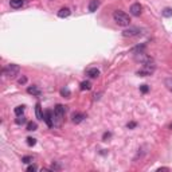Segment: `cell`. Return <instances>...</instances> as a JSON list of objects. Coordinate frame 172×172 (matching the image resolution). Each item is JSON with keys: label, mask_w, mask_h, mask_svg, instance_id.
Returning <instances> with one entry per match:
<instances>
[{"label": "cell", "mask_w": 172, "mask_h": 172, "mask_svg": "<svg viewBox=\"0 0 172 172\" xmlns=\"http://www.w3.org/2000/svg\"><path fill=\"white\" fill-rule=\"evenodd\" d=\"M113 18H114V22L118 24V26L126 27V26L130 24V18H129V15L125 13L124 11H114Z\"/></svg>", "instance_id": "6da1fadb"}, {"label": "cell", "mask_w": 172, "mask_h": 172, "mask_svg": "<svg viewBox=\"0 0 172 172\" xmlns=\"http://www.w3.org/2000/svg\"><path fill=\"white\" fill-rule=\"evenodd\" d=\"M64 113H66V106H63V105L58 104L55 108H54V122H55V125H59V124H61Z\"/></svg>", "instance_id": "7a4b0ae2"}, {"label": "cell", "mask_w": 172, "mask_h": 172, "mask_svg": "<svg viewBox=\"0 0 172 172\" xmlns=\"http://www.w3.org/2000/svg\"><path fill=\"white\" fill-rule=\"evenodd\" d=\"M19 70H20V67H19L18 64L10 63V64H7V66L3 69V73H4V75H7L8 78H13V77H16V75H18Z\"/></svg>", "instance_id": "3957f363"}, {"label": "cell", "mask_w": 172, "mask_h": 172, "mask_svg": "<svg viewBox=\"0 0 172 172\" xmlns=\"http://www.w3.org/2000/svg\"><path fill=\"white\" fill-rule=\"evenodd\" d=\"M153 71H155V64L148 63V64H144L140 70H137V75H140V77H148V75H152Z\"/></svg>", "instance_id": "277c9868"}, {"label": "cell", "mask_w": 172, "mask_h": 172, "mask_svg": "<svg viewBox=\"0 0 172 172\" xmlns=\"http://www.w3.org/2000/svg\"><path fill=\"white\" fill-rule=\"evenodd\" d=\"M134 59H136V61H139V62H142L144 64L153 63L152 58H150V56H148V55H145L142 51H141V53H136V56H134Z\"/></svg>", "instance_id": "5b68a950"}, {"label": "cell", "mask_w": 172, "mask_h": 172, "mask_svg": "<svg viewBox=\"0 0 172 172\" xmlns=\"http://www.w3.org/2000/svg\"><path fill=\"white\" fill-rule=\"evenodd\" d=\"M140 32H141V30L137 28V27H129V28L124 30L122 35L124 36H136V35H139Z\"/></svg>", "instance_id": "8992f818"}, {"label": "cell", "mask_w": 172, "mask_h": 172, "mask_svg": "<svg viewBox=\"0 0 172 172\" xmlns=\"http://www.w3.org/2000/svg\"><path fill=\"white\" fill-rule=\"evenodd\" d=\"M141 5L139 4V3H134V4L130 5V10H129V12H130V15L133 16H140L141 15Z\"/></svg>", "instance_id": "52a82bcc"}, {"label": "cell", "mask_w": 172, "mask_h": 172, "mask_svg": "<svg viewBox=\"0 0 172 172\" xmlns=\"http://www.w3.org/2000/svg\"><path fill=\"white\" fill-rule=\"evenodd\" d=\"M43 120L46 121V124H47L48 128H53L54 125V116H53V112L51 110H47V112L44 113V118Z\"/></svg>", "instance_id": "ba28073f"}, {"label": "cell", "mask_w": 172, "mask_h": 172, "mask_svg": "<svg viewBox=\"0 0 172 172\" xmlns=\"http://www.w3.org/2000/svg\"><path fill=\"white\" fill-rule=\"evenodd\" d=\"M27 93H28V94H32V96L39 97L40 94H42V90H40L38 86H28V87H27Z\"/></svg>", "instance_id": "9c48e42d"}, {"label": "cell", "mask_w": 172, "mask_h": 172, "mask_svg": "<svg viewBox=\"0 0 172 172\" xmlns=\"http://www.w3.org/2000/svg\"><path fill=\"white\" fill-rule=\"evenodd\" d=\"M85 118H86V116L83 114V113H74L73 117H71V120H73L74 124H79V122H82Z\"/></svg>", "instance_id": "30bf717a"}, {"label": "cell", "mask_w": 172, "mask_h": 172, "mask_svg": "<svg viewBox=\"0 0 172 172\" xmlns=\"http://www.w3.org/2000/svg\"><path fill=\"white\" fill-rule=\"evenodd\" d=\"M35 114H36L38 120H43V118H44V114L42 113V105H40L39 102L35 105Z\"/></svg>", "instance_id": "8fae6325"}, {"label": "cell", "mask_w": 172, "mask_h": 172, "mask_svg": "<svg viewBox=\"0 0 172 172\" xmlns=\"http://www.w3.org/2000/svg\"><path fill=\"white\" fill-rule=\"evenodd\" d=\"M70 13H71V11H70V8H67V7H63V8H61V10L58 11V16L62 18V19L70 16Z\"/></svg>", "instance_id": "7c38bea8"}, {"label": "cell", "mask_w": 172, "mask_h": 172, "mask_svg": "<svg viewBox=\"0 0 172 172\" xmlns=\"http://www.w3.org/2000/svg\"><path fill=\"white\" fill-rule=\"evenodd\" d=\"M98 7H99L98 0H90V3H89V11H90V12L97 11V8H98Z\"/></svg>", "instance_id": "4fadbf2b"}, {"label": "cell", "mask_w": 172, "mask_h": 172, "mask_svg": "<svg viewBox=\"0 0 172 172\" xmlns=\"http://www.w3.org/2000/svg\"><path fill=\"white\" fill-rule=\"evenodd\" d=\"M87 75L90 78H97L99 75V70L97 67H93V69H89L87 70Z\"/></svg>", "instance_id": "5bb4252c"}, {"label": "cell", "mask_w": 172, "mask_h": 172, "mask_svg": "<svg viewBox=\"0 0 172 172\" xmlns=\"http://www.w3.org/2000/svg\"><path fill=\"white\" fill-rule=\"evenodd\" d=\"M10 4L12 8H20L23 5V0H11Z\"/></svg>", "instance_id": "9a60e30c"}, {"label": "cell", "mask_w": 172, "mask_h": 172, "mask_svg": "<svg viewBox=\"0 0 172 172\" xmlns=\"http://www.w3.org/2000/svg\"><path fill=\"white\" fill-rule=\"evenodd\" d=\"M81 90H90L91 89V83L89 82V81H83V82H81Z\"/></svg>", "instance_id": "2e32d148"}, {"label": "cell", "mask_w": 172, "mask_h": 172, "mask_svg": "<svg viewBox=\"0 0 172 172\" xmlns=\"http://www.w3.org/2000/svg\"><path fill=\"white\" fill-rule=\"evenodd\" d=\"M13 112H15L16 116H23V113H24V105H19V106H16Z\"/></svg>", "instance_id": "e0dca14e"}, {"label": "cell", "mask_w": 172, "mask_h": 172, "mask_svg": "<svg viewBox=\"0 0 172 172\" xmlns=\"http://www.w3.org/2000/svg\"><path fill=\"white\" fill-rule=\"evenodd\" d=\"M38 129V124L34 122V121H31V122L27 124V130H36Z\"/></svg>", "instance_id": "ac0fdd59"}, {"label": "cell", "mask_w": 172, "mask_h": 172, "mask_svg": "<svg viewBox=\"0 0 172 172\" xmlns=\"http://www.w3.org/2000/svg\"><path fill=\"white\" fill-rule=\"evenodd\" d=\"M163 16H164V18H171V16H172V8H164V10H163Z\"/></svg>", "instance_id": "d6986e66"}, {"label": "cell", "mask_w": 172, "mask_h": 172, "mask_svg": "<svg viewBox=\"0 0 172 172\" xmlns=\"http://www.w3.org/2000/svg\"><path fill=\"white\" fill-rule=\"evenodd\" d=\"M27 144H28L30 147H34V145L36 144V139H34V137H27Z\"/></svg>", "instance_id": "ffe728a7"}, {"label": "cell", "mask_w": 172, "mask_h": 172, "mask_svg": "<svg viewBox=\"0 0 172 172\" xmlns=\"http://www.w3.org/2000/svg\"><path fill=\"white\" fill-rule=\"evenodd\" d=\"M61 94H62L63 97H66V98H69V97H70V90H69L67 87H63V89L61 90Z\"/></svg>", "instance_id": "44dd1931"}, {"label": "cell", "mask_w": 172, "mask_h": 172, "mask_svg": "<svg viewBox=\"0 0 172 172\" xmlns=\"http://www.w3.org/2000/svg\"><path fill=\"white\" fill-rule=\"evenodd\" d=\"M16 124L18 125H22V124H24L26 122V117H23V116H18V118H16Z\"/></svg>", "instance_id": "7402d4cb"}, {"label": "cell", "mask_w": 172, "mask_h": 172, "mask_svg": "<svg viewBox=\"0 0 172 172\" xmlns=\"http://www.w3.org/2000/svg\"><path fill=\"white\" fill-rule=\"evenodd\" d=\"M22 161H23V163H26V164L31 163V161H32V156H24V157H22Z\"/></svg>", "instance_id": "603a6c76"}, {"label": "cell", "mask_w": 172, "mask_h": 172, "mask_svg": "<svg viewBox=\"0 0 172 172\" xmlns=\"http://www.w3.org/2000/svg\"><path fill=\"white\" fill-rule=\"evenodd\" d=\"M165 86L172 91V79L171 78H169V79H165Z\"/></svg>", "instance_id": "cb8c5ba5"}, {"label": "cell", "mask_w": 172, "mask_h": 172, "mask_svg": "<svg viewBox=\"0 0 172 172\" xmlns=\"http://www.w3.org/2000/svg\"><path fill=\"white\" fill-rule=\"evenodd\" d=\"M140 90H141L142 93H147V91L149 90V87H148L147 85H141V86H140Z\"/></svg>", "instance_id": "d4e9b609"}, {"label": "cell", "mask_w": 172, "mask_h": 172, "mask_svg": "<svg viewBox=\"0 0 172 172\" xmlns=\"http://www.w3.org/2000/svg\"><path fill=\"white\" fill-rule=\"evenodd\" d=\"M19 83H20V85H24V83L27 82V77H20L19 78V81H18Z\"/></svg>", "instance_id": "484cf974"}, {"label": "cell", "mask_w": 172, "mask_h": 172, "mask_svg": "<svg viewBox=\"0 0 172 172\" xmlns=\"http://www.w3.org/2000/svg\"><path fill=\"white\" fill-rule=\"evenodd\" d=\"M112 136V134L109 133V132H106V133H104V136H102V139H104V141H108V139Z\"/></svg>", "instance_id": "4316f807"}, {"label": "cell", "mask_w": 172, "mask_h": 172, "mask_svg": "<svg viewBox=\"0 0 172 172\" xmlns=\"http://www.w3.org/2000/svg\"><path fill=\"white\" fill-rule=\"evenodd\" d=\"M36 165H30L28 167V168H27V171H28V172H32V171H36Z\"/></svg>", "instance_id": "83f0119b"}, {"label": "cell", "mask_w": 172, "mask_h": 172, "mask_svg": "<svg viewBox=\"0 0 172 172\" xmlns=\"http://www.w3.org/2000/svg\"><path fill=\"white\" fill-rule=\"evenodd\" d=\"M136 125H137L136 122H129V124H128V125H126V126H128L129 129H133V128H134V126H136Z\"/></svg>", "instance_id": "f1b7e54d"}, {"label": "cell", "mask_w": 172, "mask_h": 172, "mask_svg": "<svg viewBox=\"0 0 172 172\" xmlns=\"http://www.w3.org/2000/svg\"><path fill=\"white\" fill-rule=\"evenodd\" d=\"M169 129H172V122H171V124H169Z\"/></svg>", "instance_id": "f546056e"}]
</instances>
